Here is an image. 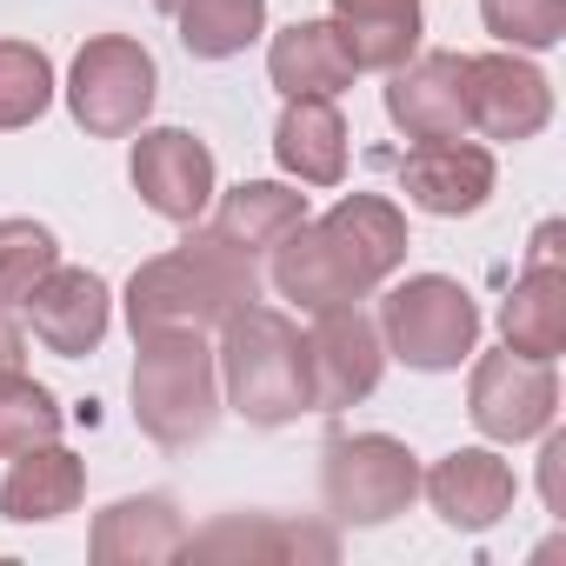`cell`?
Wrapping results in <instances>:
<instances>
[{
  "label": "cell",
  "mask_w": 566,
  "mask_h": 566,
  "mask_svg": "<svg viewBox=\"0 0 566 566\" xmlns=\"http://www.w3.org/2000/svg\"><path fill=\"white\" fill-rule=\"evenodd\" d=\"M407 213L387 193H347L273 247V287L301 314L354 307L407 266Z\"/></svg>",
  "instance_id": "cell-1"
},
{
  "label": "cell",
  "mask_w": 566,
  "mask_h": 566,
  "mask_svg": "<svg viewBox=\"0 0 566 566\" xmlns=\"http://www.w3.org/2000/svg\"><path fill=\"white\" fill-rule=\"evenodd\" d=\"M253 301H260L253 253L227 247L213 227L193 220V233L174 253L147 260L127 280V327L134 334H207V327H227Z\"/></svg>",
  "instance_id": "cell-2"
},
{
  "label": "cell",
  "mask_w": 566,
  "mask_h": 566,
  "mask_svg": "<svg viewBox=\"0 0 566 566\" xmlns=\"http://www.w3.org/2000/svg\"><path fill=\"white\" fill-rule=\"evenodd\" d=\"M220 394L247 427H294L314 413V367H307V334L280 307H240L220 327Z\"/></svg>",
  "instance_id": "cell-3"
},
{
  "label": "cell",
  "mask_w": 566,
  "mask_h": 566,
  "mask_svg": "<svg viewBox=\"0 0 566 566\" xmlns=\"http://www.w3.org/2000/svg\"><path fill=\"white\" fill-rule=\"evenodd\" d=\"M134 420L154 447L180 453L220 427V367L200 334H134Z\"/></svg>",
  "instance_id": "cell-4"
},
{
  "label": "cell",
  "mask_w": 566,
  "mask_h": 566,
  "mask_svg": "<svg viewBox=\"0 0 566 566\" xmlns=\"http://www.w3.org/2000/svg\"><path fill=\"white\" fill-rule=\"evenodd\" d=\"M380 340L413 374H453L480 347V307L447 273H407L380 301Z\"/></svg>",
  "instance_id": "cell-5"
},
{
  "label": "cell",
  "mask_w": 566,
  "mask_h": 566,
  "mask_svg": "<svg viewBox=\"0 0 566 566\" xmlns=\"http://www.w3.org/2000/svg\"><path fill=\"white\" fill-rule=\"evenodd\" d=\"M321 486L340 526H387L420 500V460L394 433H334L321 453Z\"/></svg>",
  "instance_id": "cell-6"
},
{
  "label": "cell",
  "mask_w": 566,
  "mask_h": 566,
  "mask_svg": "<svg viewBox=\"0 0 566 566\" xmlns=\"http://www.w3.org/2000/svg\"><path fill=\"white\" fill-rule=\"evenodd\" d=\"M154 94H160V67H154V54H147L134 34H94V41L74 54L67 107H74V120H81L94 140H127V134H140V120L154 114Z\"/></svg>",
  "instance_id": "cell-7"
},
{
  "label": "cell",
  "mask_w": 566,
  "mask_h": 566,
  "mask_svg": "<svg viewBox=\"0 0 566 566\" xmlns=\"http://www.w3.org/2000/svg\"><path fill=\"white\" fill-rule=\"evenodd\" d=\"M467 413L486 440L513 447L553 427L559 413V374L553 360H526V354H480L473 360V387H467Z\"/></svg>",
  "instance_id": "cell-8"
},
{
  "label": "cell",
  "mask_w": 566,
  "mask_h": 566,
  "mask_svg": "<svg viewBox=\"0 0 566 566\" xmlns=\"http://www.w3.org/2000/svg\"><path fill=\"white\" fill-rule=\"evenodd\" d=\"M307 367H314V413H340V407H360L380 374H387V340H380V321L354 307H321L314 314V334H307Z\"/></svg>",
  "instance_id": "cell-9"
},
{
  "label": "cell",
  "mask_w": 566,
  "mask_h": 566,
  "mask_svg": "<svg viewBox=\"0 0 566 566\" xmlns=\"http://www.w3.org/2000/svg\"><path fill=\"white\" fill-rule=\"evenodd\" d=\"M127 174H134V193L174 227H193L213 207V154L187 127H147L134 140Z\"/></svg>",
  "instance_id": "cell-10"
},
{
  "label": "cell",
  "mask_w": 566,
  "mask_h": 566,
  "mask_svg": "<svg viewBox=\"0 0 566 566\" xmlns=\"http://www.w3.org/2000/svg\"><path fill=\"white\" fill-rule=\"evenodd\" d=\"M553 120V81L520 54H467V127L486 140H533Z\"/></svg>",
  "instance_id": "cell-11"
},
{
  "label": "cell",
  "mask_w": 566,
  "mask_h": 566,
  "mask_svg": "<svg viewBox=\"0 0 566 566\" xmlns=\"http://www.w3.org/2000/svg\"><path fill=\"white\" fill-rule=\"evenodd\" d=\"M387 120L427 147V140H467V54H413L387 74Z\"/></svg>",
  "instance_id": "cell-12"
},
{
  "label": "cell",
  "mask_w": 566,
  "mask_h": 566,
  "mask_svg": "<svg viewBox=\"0 0 566 566\" xmlns=\"http://www.w3.org/2000/svg\"><path fill=\"white\" fill-rule=\"evenodd\" d=\"M21 307L34 321V340L48 354H61V360L94 354L107 340V327H114V294H107V280L87 273V266H54Z\"/></svg>",
  "instance_id": "cell-13"
},
{
  "label": "cell",
  "mask_w": 566,
  "mask_h": 566,
  "mask_svg": "<svg viewBox=\"0 0 566 566\" xmlns=\"http://www.w3.org/2000/svg\"><path fill=\"white\" fill-rule=\"evenodd\" d=\"M420 493L433 500V513L453 526V533H486L513 513V467L486 447H460L447 460H433V473H420Z\"/></svg>",
  "instance_id": "cell-14"
},
{
  "label": "cell",
  "mask_w": 566,
  "mask_h": 566,
  "mask_svg": "<svg viewBox=\"0 0 566 566\" xmlns=\"http://www.w3.org/2000/svg\"><path fill=\"white\" fill-rule=\"evenodd\" d=\"M400 193L420 213H440V220L480 213L493 200V154L473 147V140H427L400 160Z\"/></svg>",
  "instance_id": "cell-15"
},
{
  "label": "cell",
  "mask_w": 566,
  "mask_h": 566,
  "mask_svg": "<svg viewBox=\"0 0 566 566\" xmlns=\"http://www.w3.org/2000/svg\"><path fill=\"white\" fill-rule=\"evenodd\" d=\"M87 553H94V566H167L187 553V520L167 493H134L94 520Z\"/></svg>",
  "instance_id": "cell-16"
},
{
  "label": "cell",
  "mask_w": 566,
  "mask_h": 566,
  "mask_svg": "<svg viewBox=\"0 0 566 566\" xmlns=\"http://www.w3.org/2000/svg\"><path fill=\"white\" fill-rule=\"evenodd\" d=\"M266 74H273V87L287 94V101H301V94H347L354 87V54H347V41H340V28L334 21H294V28H280L273 34V48H266Z\"/></svg>",
  "instance_id": "cell-17"
},
{
  "label": "cell",
  "mask_w": 566,
  "mask_h": 566,
  "mask_svg": "<svg viewBox=\"0 0 566 566\" xmlns=\"http://www.w3.org/2000/svg\"><path fill=\"white\" fill-rule=\"evenodd\" d=\"M273 160L307 187H340L347 180V120H340V107L327 94L287 101V114L273 127Z\"/></svg>",
  "instance_id": "cell-18"
},
{
  "label": "cell",
  "mask_w": 566,
  "mask_h": 566,
  "mask_svg": "<svg viewBox=\"0 0 566 566\" xmlns=\"http://www.w3.org/2000/svg\"><path fill=\"white\" fill-rule=\"evenodd\" d=\"M81 493H87V467H81V453L41 440V447L14 453L8 480H0V513H8L14 526H41V520L74 513Z\"/></svg>",
  "instance_id": "cell-19"
},
{
  "label": "cell",
  "mask_w": 566,
  "mask_h": 566,
  "mask_svg": "<svg viewBox=\"0 0 566 566\" xmlns=\"http://www.w3.org/2000/svg\"><path fill=\"white\" fill-rule=\"evenodd\" d=\"M187 553L200 559H334V533L301 526V520H266V513H227L207 533H187Z\"/></svg>",
  "instance_id": "cell-20"
},
{
  "label": "cell",
  "mask_w": 566,
  "mask_h": 566,
  "mask_svg": "<svg viewBox=\"0 0 566 566\" xmlns=\"http://www.w3.org/2000/svg\"><path fill=\"white\" fill-rule=\"evenodd\" d=\"M334 28L360 74H394L420 54V0H334Z\"/></svg>",
  "instance_id": "cell-21"
},
{
  "label": "cell",
  "mask_w": 566,
  "mask_h": 566,
  "mask_svg": "<svg viewBox=\"0 0 566 566\" xmlns=\"http://www.w3.org/2000/svg\"><path fill=\"white\" fill-rule=\"evenodd\" d=\"M301 220H307V193L280 187V180H240V187L220 193V207H213V233H220L227 247L253 253V260L273 253Z\"/></svg>",
  "instance_id": "cell-22"
},
{
  "label": "cell",
  "mask_w": 566,
  "mask_h": 566,
  "mask_svg": "<svg viewBox=\"0 0 566 566\" xmlns=\"http://www.w3.org/2000/svg\"><path fill=\"white\" fill-rule=\"evenodd\" d=\"M500 334L526 360H559L566 354V273L559 266H526L500 307Z\"/></svg>",
  "instance_id": "cell-23"
},
{
  "label": "cell",
  "mask_w": 566,
  "mask_h": 566,
  "mask_svg": "<svg viewBox=\"0 0 566 566\" xmlns=\"http://www.w3.org/2000/svg\"><path fill=\"white\" fill-rule=\"evenodd\" d=\"M174 28L193 61H233L260 41L266 0H174Z\"/></svg>",
  "instance_id": "cell-24"
},
{
  "label": "cell",
  "mask_w": 566,
  "mask_h": 566,
  "mask_svg": "<svg viewBox=\"0 0 566 566\" xmlns=\"http://www.w3.org/2000/svg\"><path fill=\"white\" fill-rule=\"evenodd\" d=\"M54 107V61L28 41H0V134L34 127Z\"/></svg>",
  "instance_id": "cell-25"
},
{
  "label": "cell",
  "mask_w": 566,
  "mask_h": 566,
  "mask_svg": "<svg viewBox=\"0 0 566 566\" xmlns=\"http://www.w3.org/2000/svg\"><path fill=\"white\" fill-rule=\"evenodd\" d=\"M61 400L41 387V380H28V374H0V453H28V447H41V440H61Z\"/></svg>",
  "instance_id": "cell-26"
},
{
  "label": "cell",
  "mask_w": 566,
  "mask_h": 566,
  "mask_svg": "<svg viewBox=\"0 0 566 566\" xmlns=\"http://www.w3.org/2000/svg\"><path fill=\"white\" fill-rule=\"evenodd\" d=\"M61 266V247L41 220H0V307H21Z\"/></svg>",
  "instance_id": "cell-27"
},
{
  "label": "cell",
  "mask_w": 566,
  "mask_h": 566,
  "mask_svg": "<svg viewBox=\"0 0 566 566\" xmlns=\"http://www.w3.org/2000/svg\"><path fill=\"white\" fill-rule=\"evenodd\" d=\"M480 21L513 54H546L566 41V0H480Z\"/></svg>",
  "instance_id": "cell-28"
},
{
  "label": "cell",
  "mask_w": 566,
  "mask_h": 566,
  "mask_svg": "<svg viewBox=\"0 0 566 566\" xmlns=\"http://www.w3.org/2000/svg\"><path fill=\"white\" fill-rule=\"evenodd\" d=\"M539 493H546V513H566V433H553V427L539 447Z\"/></svg>",
  "instance_id": "cell-29"
},
{
  "label": "cell",
  "mask_w": 566,
  "mask_h": 566,
  "mask_svg": "<svg viewBox=\"0 0 566 566\" xmlns=\"http://www.w3.org/2000/svg\"><path fill=\"white\" fill-rule=\"evenodd\" d=\"M21 360H28V334L14 327L8 307H0V374H21Z\"/></svg>",
  "instance_id": "cell-30"
},
{
  "label": "cell",
  "mask_w": 566,
  "mask_h": 566,
  "mask_svg": "<svg viewBox=\"0 0 566 566\" xmlns=\"http://www.w3.org/2000/svg\"><path fill=\"white\" fill-rule=\"evenodd\" d=\"M559 240H566V227H559V220H546V227L533 233V253H526V266H559Z\"/></svg>",
  "instance_id": "cell-31"
},
{
  "label": "cell",
  "mask_w": 566,
  "mask_h": 566,
  "mask_svg": "<svg viewBox=\"0 0 566 566\" xmlns=\"http://www.w3.org/2000/svg\"><path fill=\"white\" fill-rule=\"evenodd\" d=\"M160 8H167V14H174V0H160Z\"/></svg>",
  "instance_id": "cell-32"
}]
</instances>
